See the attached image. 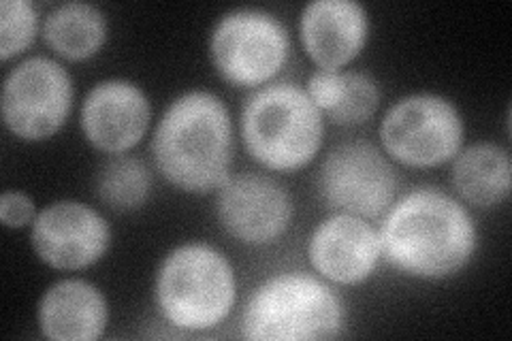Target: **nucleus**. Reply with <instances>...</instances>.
<instances>
[{
    "mask_svg": "<svg viewBox=\"0 0 512 341\" xmlns=\"http://www.w3.org/2000/svg\"><path fill=\"white\" fill-rule=\"evenodd\" d=\"M378 235L384 263L427 282L453 278L478 248V229L468 207L431 186L395 199Z\"/></svg>",
    "mask_w": 512,
    "mask_h": 341,
    "instance_id": "obj_1",
    "label": "nucleus"
},
{
    "mask_svg": "<svg viewBox=\"0 0 512 341\" xmlns=\"http://www.w3.org/2000/svg\"><path fill=\"white\" fill-rule=\"evenodd\" d=\"M233 120L227 103L207 90H188L160 116L152 156L158 173L182 192H216L231 175Z\"/></svg>",
    "mask_w": 512,
    "mask_h": 341,
    "instance_id": "obj_2",
    "label": "nucleus"
},
{
    "mask_svg": "<svg viewBox=\"0 0 512 341\" xmlns=\"http://www.w3.org/2000/svg\"><path fill=\"white\" fill-rule=\"evenodd\" d=\"M346 305L335 288L306 271H284L252 290L242 312V335L252 341H320L338 337Z\"/></svg>",
    "mask_w": 512,
    "mask_h": 341,
    "instance_id": "obj_3",
    "label": "nucleus"
},
{
    "mask_svg": "<svg viewBox=\"0 0 512 341\" xmlns=\"http://www.w3.org/2000/svg\"><path fill=\"white\" fill-rule=\"evenodd\" d=\"M158 312L171 327L203 333L220 327L237 301V278L227 254L210 243L173 248L154 280Z\"/></svg>",
    "mask_w": 512,
    "mask_h": 341,
    "instance_id": "obj_4",
    "label": "nucleus"
},
{
    "mask_svg": "<svg viewBox=\"0 0 512 341\" xmlns=\"http://www.w3.org/2000/svg\"><path fill=\"white\" fill-rule=\"evenodd\" d=\"M325 116L306 88L274 81L256 90L242 109V143L252 160L278 173H295L318 156Z\"/></svg>",
    "mask_w": 512,
    "mask_h": 341,
    "instance_id": "obj_5",
    "label": "nucleus"
},
{
    "mask_svg": "<svg viewBox=\"0 0 512 341\" xmlns=\"http://www.w3.org/2000/svg\"><path fill=\"white\" fill-rule=\"evenodd\" d=\"M382 152L399 165L434 169L451 162L466 141V122L453 101L434 92L395 101L378 128Z\"/></svg>",
    "mask_w": 512,
    "mask_h": 341,
    "instance_id": "obj_6",
    "label": "nucleus"
},
{
    "mask_svg": "<svg viewBox=\"0 0 512 341\" xmlns=\"http://www.w3.org/2000/svg\"><path fill=\"white\" fill-rule=\"evenodd\" d=\"M291 54V35L278 15L242 7L220 15L210 35L216 73L231 86L256 88L274 79Z\"/></svg>",
    "mask_w": 512,
    "mask_h": 341,
    "instance_id": "obj_7",
    "label": "nucleus"
},
{
    "mask_svg": "<svg viewBox=\"0 0 512 341\" xmlns=\"http://www.w3.org/2000/svg\"><path fill=\"white\" fill-rule=\"evenodd\" d=\"M397 188L399 175L391 158L365 139L335 145L316 175L318 197L329 209L365 220L387 214Z\"/></svg>",
    "mask_w": 512,
    "mask_h": 341,
    "instance_id": "obj_8",
    "label": "nucleus"
},
{
    "mask_svg": "<svg viewBox=\"0 0 512 341\" xmlns=\"http://www.w3.org/2000/svg\"><path fill=\"white\" fill-rule=\"evenodd\" d=\"M75 86L71 73L54 58L30 56L7 73L0 111L7 131L26 143L52 139L67 124Z\"/></svg>",
    "mask_w": 512,
    "mask_h": 341,
    "instance_id": "obj_9",
    "label": "nucleus"
},
{
    "mask_svg": "<svg viewBox=\"0 0 512 341\" xmlns=\"http://www.w3.org/2000/svg\"><path fill=\"white\" fill-rule=\"evenodd\" d=\"M216 216L229 237L244 246L276 243L293 224V197L276 177L231 173L216 190Z\"/></svg>",
    "mask_w": 512,
    "mask_h": 341,
    "instance_id": "obj_10",
    "label": "nucleus"
},
{
    "mask_svg": "<svg viewBox=\"0 0 512 341\" xmlns=\"http://www.w3.org/2000/svg\"><path fill=\"white\" fill-rule=\"evenodd\" d=\"M30 246L47 267L82 271L105 258L111 226L94 207L62 199L39 211L30 226Z\"/></svg>",
    "mask_w": 512,
    "mask_h": 341,
    "instance_id": "obj_11",
    "label": "nucleus"
},
{
    "mask_svg": "<svg viewBox=\"0 0 512 341\" xmlns=\"http://www.w3.org/2000/svg\"><path fill=\"white\" fill-rule=\"evenodd\" d=\"M152 122L148 94L131 79L111 77L94 84L79 111L86 141L103 154L131 152Z\"/></svg>",
    "mask_w": 512,
    "mask_h": 341,
    "instance_id": "obj_12",
    "label": "nucleus"
},
{
    "mask_svg": "<svg viewBox=\"0 0 512 341\" xmlns=\"http://www.w3.org/2000/svg\"><path fill=\"white\" fill-rule=\"evenodd\" d=\"M308 258L329 284L357 286L370 280L382 261L380 235L370 220L335 211L312 231Z\"/></svg>",
    "mask_w": 512,
    "mask_h": 341,
    "instance_id": "obj_13",
    "label": "nucleus"
},
{
    "mask_svg": "<svg viewBox=\"0 0 512 341\" xmlns=\"http://www.w3.org/2000/svg\"><path fill=\"white\" fill-rule=\"evenodd\" d=\"M299 37L318 69L342 71L370 39V13L357 0H312L299 13Z\"/></svg>",
    "mask_w": 512,
    "mask_h": 341,
    "instance_id": "obj_14",
    "label": "nucleus"
},
{
    "mask_svg": "<svg viewBox=\"0 0 512 341\" xmlns=\"http://www.w3.org/2000/svg\"><path fill=\"white\" fill-rule=\"evenodd\" d=\"M43 337L52 341H94L109 322V303L101 288L86 280H60L43 292L37 307Z\"/></svg>",
    "mask_w": 512,
    "mask_h": 341,
    "instance_id": "obj_15",
    "label": "nucleus"
},
{
    "mask_svg": "<svg viewBox=\"0 0 512 341\" xmlns=\"http://www.w3.org/2000/svg\"><path fill=\"white\" fill-rule=\"evenodd\" d=\"M451 180L463 203L489 209L504 203L512 188V160L506 148L478 141L453 158Z\"/></svg>",
    "mask_w": 512,
    "mask_h": 341,
    "instance_id": "obj_16",
    "label": "nucleus"
},
{
    "mask_svg": "<svg viewBox=\"0 0 512 341\" xmlns=\"http://www.w3.org/2000/svg\"><path fill=\"white\" fill-rule=\"evenodd\" d=\"M306 92L327 120L338 126H361L370 122L380 107L378 81L361 71L316 69Z\"/></svg>",
    "mask_w": 512,
    "mask_h": 341,
    "instance_id": "obj_17",
    "label": "nucleus"
},
{
    "mask_svg": "<svg viewBox=\"0 0 512 341\" xmlns=\"http://www.w3.org/2000/svg\"><path fill=\"white\" fill-rule=\"evenodd\" d=\"M41 32L47 47L56 56L79 62L101 52L109 26L99 7L82 3V0H71V3L56 5L45 15Z\"/></svg>",
    "mask_w": 512,
    "mask_h": 341,
    "instance_id": "obj_18",
    "label": "nucleus"
},
{
    "mask_svg": "<svg viewBox=\"0 0 512 341\" xmlns=\"http://www.w3.org/2000/svg\"><path fill=\"white\" fill-rule=\"evenodd\" d=\"M94 192L109 209L128 214L148 203L152 194V173L146 162L135 156H109L96 171Z\"/></svg>",
    "mask_w": 512,
    "mask_h": 341,
    "instance_id": "obj_19",
    "label": "nucleus"
},
{
    "mask_svg": "<svg viewBox=\"0 0 512 341\" xmlns=\"http://www.w3.org/2000/svg\"><path fill=\"white\" fill-rule=\"evenodd\" d=\"M39 32V13L28 0L0 3V60L24 54Z\"/></svg>",
    "mask_w": 512,
    "mask_h": 341,
    "instance_id": "obj_20",
    "label": "nucleus"
},
{
    "mask_svg": "<svg viewBox=\"0 0 512 341\" xmlns=\"http://www.w3.org/2000/svg\"><path fill=\"white\" fill-rule=\"evenodd\" d=\"M39 214L37 203L22 190H5L0 197V222L5 229H26Z\"/></svg>",
    "mask_w": 512,
    "mask_h": 341,
    "instance_id": "obj_21",
    "label": "nucleus"
}]
</instances>
